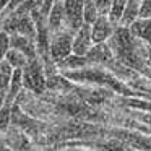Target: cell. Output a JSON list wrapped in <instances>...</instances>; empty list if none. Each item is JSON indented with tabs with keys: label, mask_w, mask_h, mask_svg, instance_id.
<instances>
[{
	"label": "cell",
	"mask_w": 151,
	"mask_h": 151,
	"mask_svg": "<svg viewBox=\"0 0 151 151\" xmlns=\"http://www.w3.org/2000/svg\"><path fill=\"white\" fill-rule=\"evenodd\" d=\"M91 42H94L93 41V34H91V24L85 23L75 33V37H73V52L76 55H85L91 49Z\"/></svg>",
	"instance_id": "277c9868"
},
{
	"label": "cell",
	"mask_w": 151,
	"mask_h": 151,
	"mask_svg": "<svg viewBox=\"0 0 151 151\" xmlns=\"http://www.w3.org/2000/svg\"><path fill=\"white\" fill-rule=\"evenodd\" d=\"M99 17H101V13H99L98 7L94 5V2H93V0H86V4H85V23L86 24H94V21L98 20Z\"/></svg>",
	"instance_id": "ba28073f"
},
{
	"label": "cell",
	"mask_w": 151,
	"mask_h": 151,
	"mask_svg": "<svg viewBox=\"0 0 151 151\" xmlns=\"http://www.w3.org/2000/svg\"><path fill=\"white\" fill-rule=\"evenodd\" d=\"M93 2H94V5L98 7V10L101 15H109L114 0H93Z\"/></svg>",
	"instance_id": "8fae6325"
},
{
	"label": "cell",
	"mask_w": 151,
	"mask_h": 151,
	"mask_svg": "<svg viewBox=\"0 0 151 151\" xmlns=\"http://www.w3.org/2000/svg\"><path fill=\"white\" fill-rule=\"evenodd\" d=\"M7 59H8V62L15 67H23L24 63H26V55H24L23 52H20V50H17V49H12L10 52L7 54Z\"/></svg>",
	"instance_id": "9c48e42d"
},
{
	"label": "cell",
	"mask_w": 151,
	"mask_h": 151,
	"mask_svg": "<svg viewBox=\"0 0 151 151\" xmlns=\"http://www.w3.org/2000/svg\"><path fill=\"white\" fill-rule=\"evenodd\" d=\"M73 31L63 29L60 33H55L50 41V50L55 59H63L73 50Z\"/></svg>",
	"instance_id": "7a4b0ae2"
},
{
	"label": "cell",
	"mask_w": 151,
	"mask_h": 151,
	"mask_svg": "<svg viewBox=\"0 0 151 151\" xmlns=\"http://www.w3.org/2000/svg\"><path fill=\"white\" fill-rule=\"evenodd\" d=\"M125 7H127V0H114L112 2L111 12H109V18H111V21L114 24H120Z\"/></svg>",
	"instance_id": "52a82bcc"
},
{
	"label": "cell",
	"mask_w": 151,
	"mask_h": 151,
	"mask_svg": "<svg viewBox=\"0 0 151 151\" xmlns=\"http://www.w3.org/2000/svg\"><path fill=\"white\" fill-rule=\"evenodd\" d=\"M141 4L143 0H127V7H125L124 17H122L120 24H133L137 23V18H140V12H141Z\"/></svg>",
	"instance_id": "8992f818"
},
{
	"label": "cell",
	"mask_w": 151,
	"mask_h": 151,
	"mask_svg": "<svg viewBox=\"0 0 151 151\" xmlns=\"http://www.w3.org/2000/svg\"><path fill=\"white\" fill-rule=\"evenodd\" d=\"M26 2H29V0H12V2H10V5H8V10H10V12H13V8L21 7V5H23V4H26Z\"/></svg>",
	"instance_id": "4fadbf2b"
},
{
	"label": "cell",
	"mask_w": 151,
	"mask_h": 151,
	"mask_svg": "<svg viewBox=\"0 0 151 151\" xmlns=\"http://www.w3.org/2000/svg\"><path fill=\"white\" fill-rule=\"evenodd\" d=\"M65 10L67 29L78 31L85 24V4L86 0H62Z\"/></svg>",
	"instance_id": "6da1fadb"
},
{
	"label": "cell",
	"mask_w": 151,
	"mask_h": 151,
	"mask_svg": "<svg viewBox=\"0 0 151 151\" xmlns=\"http://www.w3.org/2000/svg\"><path fill=\"white\" fill-rule=\"evenodd\" d=\"M12 44V39L8 37L7 33H0V59L7 57V54L10 52L8 46Z\"/></svg>",
	"instance_id": "30bf717a"
},
{
	"label": "cell",
	"mask_w": 151,
	"mask_h": 151,
	"mask_svg": "<svg viewBox=\"0 0 151 151\" xmlns=\"http://www.w3.org/2000/svg\"><path fill=\"white\" fill-rule=\"evenodd\" d=\"M140 18L141 20L151 18V0H143V4H141V12H140Z\"/></svg>",
	"instance_id": "7c38bea8"
},
{
	"label": "cell",
	"mask_w": 151,
	"mask_h": 151,
	"mask_svg": "<svg viewBox=\"0 0 151 151\" xmlns=\"http://www.w3.org/2000/svg\"><path fill=\"white\" fill-rule=\"evenodd\" d=\"M112 29H114V23L111 21L109 15H101V17L94 21V24H91L93 41H94L96 44L104 42V41L109 39V36L112 34Z\"/></svg>",
	"instance_id": "5b68a950"
},
{
	"label": "cell",
	"mask_w": 151,
	"mask_h": 151,
	"mask_svg": "<svg viewBox=\"0 0 151 151\" xmlns=\"http://www.w3.org/2000/svg\"><path fill=\"white\" fill-rule=\"evenodd\" d=\"M47 26L52 34L60 33V31L67 29V21H65V10H63L62 0H55L50 8L49 15H47Z\"/></svg>",
	"instance_id": "3957f363"
}]
</instances>
